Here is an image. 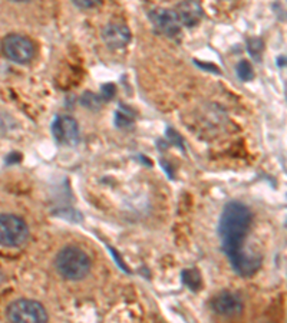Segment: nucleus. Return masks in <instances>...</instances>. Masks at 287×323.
Segmentation results:
<instances>
[{"instance_id": "1", "label": "nucleus", "mask_w": 287, "mask_h": 323, "mask_svg": "<svg viewBox=\"0 0 287 323\" xmlns=\"http://www.w3.org/2000/svg\"><path fill=\"white\" fill-rule=\"evenodd\" d=\"M251 221L253 214L246 204L231 201L224 207L219 223L221 249L234 271L243 277L254 274L261 264V257L250 255L244 250V239Z\"/></svg>"}, {"instance_id": "2", "label": "nucleus", "mask_w": 287, "mask_h": 323, "mask_svg": "<svg viewBox=\"0 0 287 323\" xmlns=\"http://www.w3.org/2000/svg\"><path fill=\"white\" fill-rule=\"evenodd\" d=\"M55 264L59 274L72 282L85 279L91 270V260L88 255L73 246H68L57 253Z\"/></svg>"}, {"instance_id": "3", "label": "nucleus", "mask_w": 287, "mask_h": 323, "mask_svg": "<svg viewBox=\"0 0 287 323\" xmlns=\"http://www.w3.org/2000/svg\"><path fill=\"white\" fill-rule=\"evenodd\" d=\"M6 315L10 323H48L46 309L36 300H16L9 305Z\"/></svg>"}, {"instance_id": "4", "label": "nucleus", "mask_w": 287, "mask_h": 323, "mask_svg": "<svg viewBox=\"0 0 287 323\" xmlns=\"http://www.w3.org/2000/svg\"><path fill=\"white\" fill-rule=\"evenodd\" d=\"M28 224L17 215L0 214V246L19 247L28 240Z\"/></svg>"}, {"instance_id": "5", "label": "nucleus", "mask_w": 287, "mask_h": 323, "mask_svg": "<svg viewBox=\"0 0 287 323\" xmlns=\"http://www.w3.org/2000/svg\"><path fill=\"white\" fill-rule=\"evenodd\" d=\"M3 52L14 64H28L35 56L33 43L20 35H9L3 39Z\"/></svg>"}, {"instance_id": "6", "label": "nucleus", "mask_w": 287, "mask_h": 323, "mask_svg": "<svg viewBox=\"0 0 287 323\" xmlns=\"http://www.w3.org/2000/svg\"><path fill=\"white\" fill-rule=\"evenodd\" d=\"M52 134L59 144L75 145L79 141V125L70 117L57 115L52 122Z\"/></svg>"}, {"instance_id": "7", "label": "nucleus", "mask_w": 287, "mask_h": 323, "mask_svg": "<svg viewBox=\"0 0 287 323\" xmlns=\"http://www.w3.org/2000/svg\"><path fill=\"white\" fill-rule=\"evenodd\" d=\"M150 20L161 33H164L170 38L177 36L181 32V23L174 10L157 7L150 12Z\"/></svg>"}, {"instance_id": "8", "label": "nucleus", "mask_w": 287, "mask_h": 323, "mask_svg": "<svg viewBox=\"0 0 287 323\" xmlns=\"http://www.w3.org/2000/svg\"><path fill=\"white\" fill-rule=\"evenodd\" d=\"M102 39L111 49H122L131 41V32L126 25L119 22H112L104 27Z\"/></svg>"}, {"instance_id": "9", "label": "nucleus", "mask_w": 287, "mask_h": 323, "mask_svg": "<svg viewBox=\"0 0 287 323\" xmlns=\"http://www.w3.org/2000/svg\"><path fill=\"white\" fill-rule=\"evenodd\" d=\"M213 310L224 318H231L235 315H240L243 310L241 299L231 292H223L219 296H216L211 302Z\"/></svg>"}, {"instance_id": "10", "label": "nucleus", "mask_w": 287, "mask_h": 323, "mask_svg": "<svg viewBox=\"0 0 287 323\" xmlns=\"http://www.w3.org/2000/svg\"><path fill=\"white\" fill-rule=\"evenodd\" d=\"M175 14L181 25L187 27L195 26L201 17H203V9L197 1H182L175 7Z\"/></svg>"}, {"instance_id": "11", "label": "nucleus", "mask_w": 287, "mask_h": 323, "mask_svg": "<svg viewBox=\"0 0 287 323\" xmlns=\"http://www.w3.org/2000/svg\"><path fill=\"white\" fill-rule=\"evenodd\" d=\"M182 282L185 283L191 290L195 292L201 286V277H200V274H198L197 270H184L182 271Z\"/></svg>"}, {"instance_id": "12", "label": "nucleus", "mask_w": 287, "mask_h": 323, "mask_svg": "<svg viewBox=\"0 0 287 323\" xmlns=\"http://www.w3.org/2000/svg\"><path fill=\"white\" fill-rule=\"evenodd\" d=\"M235 73L237 76L241 79V81H251L254 78V72H253V67L250 65V62L247 61H240L237 64V67H235Z\"/></svg>"}, {"instance_id": "13", "label": "nucleus", "mask_w": 287, "mask_h": 323, "mask_svg": "<svg viewBox=\"0 0 287 323\" xmlns=\"http://www.w3.org/2000/svg\"><path fill=\"white\" fill-rule=\"evenodd\" d=\"M134 122V118L131 117V112L126 109L125 107H122V109H119L116 114H115V124L116 127L123 128V127H128Z\"/></svg>"}, {"instance_id": "14", "label": "nucleus", "mask_w": 287, "mask_h": 323, "mask_svg": "<svg viewBox=\"0 0 287 323\" xmlns=\"http://www.w3.org/2000/svg\"><path fill=\"white\" fill-rule=\"evenodd\" d=\"M247 51L253 58H259L263 51V42L260 39H250L247 42Z\"/></svg>"}, {"instance_id": "15", "label": "nucleus", "mask_w": 287, "mask_h": 323, "mask_svg": "<svg viewBox=\"0 0 287 323\" xmlns=\"http://www.w3.org/2000/svg\"><path fill=\"white\" fill-rule=\"evenodd\" d=\"M73 4L78 6V7H83V9H88V7H94V6H96L95 1H73Z\"/></svg>"}, {"instance_id": "16", "label": "nucleus", "mask_w": 287, "mask_h": 323, "mask_svg": "<svg viewBox=\"0 0 287 323\" xmlns=\"http://www.w3.org/2000/svg\"><path fill=\"white\" fill-rule=\"evenodd\" d=\"M195 65L200 67H203V69H207L208 72H217L219 73V67H216L214 65H207V64H200V62H197L195 61Z\"/></svg>"}, {"instance_id": "17", "label": "nucleus", "mask_w": 287, "mask_h": 323, "mask_svg": "<svg viewBox=\"0 0 287 323\" xmlns=\"http://www.w3.org/2000/svg\"><path fill=\"white\" fill-rule=\"evenodd\" d=\"M19 158H20V157H19L17 154H10V155H9V157L6 158V161L9 162V164H13V161L14 162L19 161Z\"/></svg>"}]
</instances>
